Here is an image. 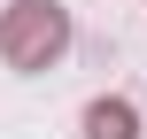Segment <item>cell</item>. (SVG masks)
Instances as JSON below:
<instances>
[{
    "instance_id": "obj_1",
    "label": "cell",
    "mask_w": 147,
    "mask_h": 139,
    "mask_svg": "<svg viewBox=\"0 0 147 139\" xmlns=\"http://www.w3.org/2000/svg\"><path fill=\"white\" fill-rule=\"evenodd\" d=\"M62 46H70V15H62L54 0H16V8H0V62H8V70H47Z\"/></svg>"
},
{
    "instance_id": "obj_2",
    "label": "cell",
    "mask_w": 147,
    "mask_h": 139,
    "mask_svg": "<svg viewBox=\"0 0 147 139\" xmlns=\"http://www.w3.org/2000/svg\"><path fill=\"white\" fill-rule=\"evenodd\" d=\"M85 139H140L132 101H93V108H85Z\"/></svg>"
}]
</instances>
